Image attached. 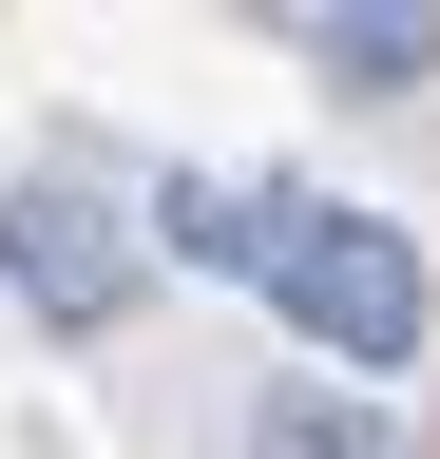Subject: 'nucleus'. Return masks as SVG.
I'll return each mask as SVG.
<instances>
[{"label": "nucleus", "mask_w": 440, "mask_h": 459, "mask_svg": "<svg viewBox=\"0 0 440 459\" xmlns=\"http://www.w3.org/2000/svg\"><path fill=\"white\" fill-rule=\"evenodd\" d=\"M249 287L345 364H421V230H383L364 192H249Z\"/></svg>", "instance_id": "nucleus-1"}, {"label": "nucleus", "mask_w": 440, "mask_h": 459, "mask_svg": "<svg viewBox=\"0 0 440 459\" xmlns=\"http://www.w3.org/2000/svg\"><path fill=\"white\" fill-rule=\"evenodd\" d=\"M0 287H20L39 325H116L134 307V211H96L77 172H20V192H0Z\"/></svg>", "instance_id": "nucleus-2"}, {"label": "nucleus", "mask_w": 440, "mask_h": 459, "mask_svg": "<svg viewBox=\"0 0 440 459\" xmlns=\"http://www.w3.org/2000/svg\"><path fill=\"white\" fill-rule=\"evenodd\" d=\"M288 39H306L345 96H383V77H421V57H440V20H288Z\"/></svg>", "instance_id": "nucleus-3"}, {"label": "nucleus", "mask_w": 440, "mask_h": 459, "mask_svg": "<svg viewBox=\"0 0 440 459\" xmlns=\"http://www.w3.org/2000/svg\"><path fill=\"white\" fill-rule=\"evenodd\" d=\"M249 459H402V440H383V421H345V402H268V421H249Z\"/></svg>", "instance_id": "nucleus-4"}]
</instances>
